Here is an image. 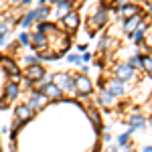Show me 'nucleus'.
<instances>
[{
  "mask_svg": "<svg viewBox=\"0 0 152 152\" xmlns=\"http://www.w3.org/2000/svg\"><path fill=\"white\" fill-rule=\"evenodd\" d=\"M51 81L59 85L63 91H75V77L69 75V73H55L51 77Z\"/></svg>",
  "mask_w": 152,
  "mask_h": 152,
  "instance_id": "nucleus-1",
  "label": "nucleus"
},
{
  "mask_svg": "<svg viewBox=\"0 0 152 152\" xmlns=\"http://www.w3.org/2000/svg\"><path fill=\"white\" fill-rule=\"evenodd\" d=\"M105 23H107V8L102 4V6H99V8H97V10L89 16L87 24H89V28H102Z\"/></svg>",
  "mask_w": 152,
  "mask_h": 152,
  "instance_id": "nucleus-2",
  "label": "nucleus"
},
{
  "mask_svg": "<svg viewBox=\"0 0 152 152\" xmlns=\"http://www.w3.org/2000/svg\"><path fill=\"white\" fill-rule=\"evenodd\" d=\"M75 91L81 95V97H85V95H89L91 91H94V83H91V79L87 77V75H77L75 77Z\"/></svg>",
  "mask_w": 152,
  "mask_h": 152,
  "instance_id": "nucleus-3",
  "label": "nucleus"
},
{
  "mask_svg": "<svg viewBox=\"0 0 152 152\" xmlns=\"http://www.w3.org/2000/svg\"><path fill=\"white\" fill-rule=\"evenodd\" d=\"M26 104L31 105L35 112H39V110H43V107L49 104V97L45 94H41V91H33V94L28 95V102H26Z\"/></svg>",
  "mask_w": 152,
  "mask_h": 152,
  "instance_id": "nucleus-4",
  "label": "nucleus"
},
{
  "mask_svg": "<svg viewBox=\"0 0 152 152\" xmlns=\"http://www.w3.org/2000/svg\"><path fill=\"white\" fill-rule=\"evenodd\" d=\"M14 116H16V120H18V122L26 124L28 120H33V116H35V110H33L28 104H20V105H16Z\"/></svg>",
  "mask_w": 152,
  "mask_h": 152,
  "instance_id": "nucleus-5",
  "label": "nucleus"
},
{
  "mask_svg": "<svg viewBox=\"0 0 152 152\" xmlns=\"http://www.w3.org/2000/svg\"><path fill=\"white\" fill-rule=\"evenodd\" d=\"M73 8H75V0H59L57 4H55L53 14H55V18H63V16L69 14Z\"/></svg>",
  "mask_w": 152,
  "mask_h": 152,
  "instance_id": "nucleus-6",
  "label": "nucleus"
},
{
  "mask_svg": "<svg viewBox=\"0 0 152 152\" xmlns=\"http://www.w3.org/2000/svg\"><path fill=\"white\" fill-rule=\"evenodd\" d=\"M41 94H45L49 97V102H59V99H63V89L59 87V85H55V83L51 81L45 85V89L41 91Z\"/></svg>",
  "mask_w": 152,
  "mask_h": 152,
  "instance_id": "nucleus-7",
  "label": "nucleus"
},
{
  "mask_svg": "<svg viewBox=\"0 0 152 152\" xmlns=\"http://www.w3.org/2000/svg\"><path fill=\"white\" fill-rule=\"evenodd\" d=\"M31 47L35 49V51H41L43 47H49V39L45 33H41V31H35V33H31Z\"/></svg>",
  "mask_w": 152,
  "mask_h": 152,
  "instance_id": "nucleus-8",
  "label": "nucleus"
},
{
  "mask_svg": "<svg viewBox=\"0 0 152 152\" xmlns=\"http://www.w3.org/2000/svg\"><path fill=\"white\" fill-rule=\"evenodd\" d=\"M43 75H45V67H43V65H39V63H37V65H28L26 71H24V77H26V79H31V81L41 79Z\"/></svg>",
  "mask_w": 152,
  "mask_h": 152,
  "instance_id": "nucleus-9",
  "label": "nucleus"
},
{
  "mask_svg": "<svg viewBox=\"0 0 152 152\" xmlns=\"http://www.w3.org/2000/svg\"><path fill=\"white\" fill-rule=\"evenodd\" d=\"M116 77L120 81H130V79L134 77V69L130 67L128 63H122V65L116 67Z\"/></svg>",
  "mask_w": 152,
  "mask_h": 152,
  "instance_id": "nucleus-10",
  "label": "nucleus"
},
{
  "mask_svg": "<svg viewBox=\"0 0 152 152\" xmlns=\"http://www.w3.org/2000/svg\"><path fill=\"white\" fill-rule=\"evenodd\" d=\"M140 23H142V12H138V14H134V16L126 18V20H124V33H126V35H132Z\"/></svg>",
  "mask_w": 152,
  "mask_h": 152,
  "instance_id": "nucleus-11",
  "label": "nucleus"
},
{
  "mask_svg": "<svg viewBox=\"0 0 152 152\" xmlns=\"http://www.w3.org/2000/svg\"><path fill=\"white\" fill-rule=\"evenodd\" d=\"M107 91L112 95H116V97H122L124 95V91H126V87H124V81H120V79H112V81L107 83V87H105Z\"/></svg>",
  "mask_w": 152,
  "mask_h": 152,
  "instance_id": "nucleus-12",
  "label": "nucleus"
},
{
  "mask_svg": "<svg viewBox=\"0 0 152 152\" xmlns=\"http://www.w3.org/2000/svg\"><path fill=\"white\" fill-rule=\"evenodd\" d=\"M61 20H63V26H65V28H69V31H75V28L79 26V14L71 10L69 14H65Z\"/></svg>",
  "mask_w": 152,
  "mask_h": 152,
  "instance_id": "nucleus-13",
  "label": "nucleus"
},
{
  "mask_svg": "<svg viewBox=\"0 0 152 152\" xmlns=\"http://www.w3.org/2000/svg\"><path fill=\"white\" fill-rule=\"evenodd\" d=\"M18 91H20L18 83L8 81V83H6V91H4V99H6V102H14V99L18 97Z\"/></svg>",
  "mask_w": 152,
  "mask_h": 152,
  "instance_id": "nucleus-14",
  "label": "nucleus"
},
{
  "mask_svg": "<svg viewBox=\"0 0 152 152\" xmlns=\"http://www.w3.org/2000/svg\"><path fill=\"white\" fill-rule=\"evenodd\" d=\"M128 122H130V130H142L144 126H146V120L142 118V114H132V116L128 118Z\"/></svg>",
  "mask_w": 152,
  "mask_h": 152,
  "instance_id": "nucleus-15",
  "label": "nucleus"
},
{
  "mask_svg": "<svg viewBox=\"0 0 152 152\" xmlns=\"http://www.w3.org/2000/svg\"><path fill=\"white\" fill-rule=\"evenodd\" d=\"M138 12H140V6H136V4H126V6H122V8H118V14L124 16V18H130V16L138 14Z\"/></svg>",
  "mask_w": 152,
  "mask_h": 152,
  "instance_id": "nucleus-16",
  "label": "nucleus"
},
{
  "mask_svg": "<svg viewBox=\"0 0 152 152\" xmlns=\"http://www.w3.org/2000/svg\"><path fill=\"white\" fill-rule=\"evenodd\" d=\"M97 102L102 105H105V107H112V105H116V95H112L107 89H104L99 94V97H97Z\"/></svg>",
  "mask_w": 152,
  "mask_h": 152,
  "instance_id": "nucleus-17",
  "label": "nucleus"
},
{
  "mask_svg": "<svg viewBox=\"0 0 152 152\" xmlns=\"http://www.w3.org/2000/svg\"><path fill=\"white\" fill-rule=\"evenodd\" d=\"M33 23H35V8H33V10H28L26 14H23V16L18 18V24H20L23 28H31Z\"/></svg>",
  "mask_w": 152,
  "mask_h": 152,
  "instance_id": "nucleus-18",
  "label": "nucleus"
},
{
  "mask_svg": "<svg viewBox=\"0 0 152 152\" xmlns=\"http://www.w3.org/2000/svg\"><path fill=\"white\" fill-rule=\"evenodd\" d=\"M49 14H51V8L49 6H39V8H35V23H45Z\"/></svg>",
  "mask_w": 152,
  "mask_h": 152,
  "instance_id": "nucleus-19",
  "label": "nucleus"
},
{
  "mask_svg": "<svg viewBox=\"0 0 152 152\" xmlns=\"http://www.w3.org/2000/svg\"><path fill=\"white\" fill-rule=\"evenodd\" d=\"M37 31H41V33H45V35H51V33H57V24L53 23H39L37 24Z\"/></svg>",
  "mask_w": 152,
  "mask_h": 152,
  "instance_id": "nucleus-20",
  "label": "nucleus"
},
{
  "mask_svg": "<svg viewBox=\"0 0 152 152\" xmlns=\"http://www.w3.org/2000/svg\"><path fill=\"white\" fill-rule=\"evenodd\" d=\"M87 114H89V120L94 122V126H95V132H102V120H99V114H97L95 110H89Z\"/></svg>",
  "mask_w": 152,
  "mask_h": 152,
  "instance_id": "nucleus-21",
  "label": "nucleus"
},
{
  "mask_svg": "<svg viewBox=\"0 0 152 152\" xmlns=\"http://www.w3.org/2000/svg\"><path fill=\"white\" fill-rule=\"evenodd\" d=\"M128 65L132 69H142V55H134L128 59Z\"/></svg>",
  "mask_w": 152,
  "mask_h": 152,
  "instance_id": "nucleus-22",
  "label": "nucleus"
},
{
  "mask_svg": "<svg viewBox=\"0 0 152 152\" xmlns=\"http://www.w3.org/2000/svg\"><path fill=\"white\" fill-rule=\"evenodd\" d=\"M23 63L28 67V65H37V63H41V61H39V57H37V55H24V57H23Z\"/></svg>",
  "mask_w": 152,
  "mask_h": 152,
  "instance_id": "nucleus-23",
  "label": "nucleus"
},
{
  "mask_svg": "<svg viewBox=\"0 0 152 152\" xmlns=\"http://www.w3.org/2000/svg\"><path fill=\"white\" fill-rule=\"evenodd\" d=\"M142 69L144 71H148L152 75V57L148 55V57H142Z\"/></svg>",
  "mask_w": 152,
  "mask_h": 152,
  "instance_id": "nucleus-24",
  "label": "nucleus"
},
{
  "mask_svg": "<svg viewBox=\"0 0 152 152\" xmlns=\"http://www.w3.org/2000/svg\"><path fill=\"white\" fill-rule=\"evenodd\" d=\"M18 45L31 47V33H20V35H18Z\"/></svg>",
  "mask_w": 152,
  "mask_h": 152,
  "instance_id": "nucleus-25",
  "label": "nucleus"
},
{
  "mask_svg": "<svg viewBox=\"0 0 152 152\" xmlns=\"http://www.w3.org/2000/svg\"><path fill=\"white\" fill-rule=\"evenodd\" d=\"M8 31H10V26L6 23H0V41L2 43H6V35H8Z\"/></svg>",
  "mask_w": 152,
  "mask_h": 152,
  "instance_id": "nucleus-26",
  "label": "nucleus"
},
{
  "mask_svg": "<svg viewBox=\"0 0 152 152\" xmlns=\"http://www.w3.org/2000/svg\"><path fill=\"white\" fill-rule=\"evenodd\" d=\"M132 134H134V130H128L126 134H122V136L118 138V144H120V146H126V144H128V138L132 136Z\"/></svg>",
  "mask_w": 152,
  "mask_h": 152,
  "instance_id": "nucleus-27",
  "label": "nucleus"
},
{
  "mask_svg": "<svg viewBox=\"0 0 152 152\" xmlns=\"http://www.w3.org/2000/svg\"><path fill=\"white\" fill-rule=\"evenodd\" d=\"M67 61H69V63H75V65H81V63H83L81 57L75 55V53H69V55H67Z\"/></svg>",
  "mask_w": 152,
  "mask_h": 152,
  "instance_id": "nucleus-28",
  "label": "nucleus"
},
{
  "mask_svg": "<svg viewBox=\"0 0 152 152\" xmlns=\"http://www.w3.org/2000/svg\"><path fill=\"white\" fill-rule=\"evenodd\" d=\"M16 4H18V6H31L33 0H16Z\"/></svg>",
  "mask_w": 152,
  "mask_h": 152,
  "instance_id": "nucleus-29",
  "label": "nucleus"
},
{
  "mask_svg": "<svg viewBox=\"0 0 152 152\" xmlns=\"http://www.w3.org/2000/svg\"><path fill=\"white\" fill-rule=\"evenodd\" d=\"M83 57H81V61H85V63H87V61H91V55H89V53H87V51H85V53H81Z\"/></svg>",
  "mask_w": 152,
  "mask_h": 152,
  "instance_id": "nucleus-30",
  "label": "nucleus"
},
{
  "mask_svg": "<svg viewBox=\"0 0 152 152\" xmlns=\"http://www.w3.org/2000/svg\"><path fill=\"white\" fill-rule=\"evenodd\" d=\"M81 73H83V75H87V73H89V67H87V65H81Z\"/></svg>",
  "mask_w": 152,
  "mask_h": 152,
  "instance_id": "nucleus-31",
  "label": "nucleus"
},
{
  "mask_svg": "<svg viewBox=\"0 0 152 152\" xmlns=\"http://www.w3.org/2000/svg\"><path fill=\"white\" fill-rule=\"evenodd\" d=\"M77 51H79V53H85V51H87V47H85V45H79V47H77Z\"/></svg>",
  "mask_w": 152,
  "mask_h": 152,
  "instance_id": "nucleus-32",
  "label": "nucleus"
},
{
  "mask_svg": "<svg viewBox=\"0 0 152 152\" xmlns=\"http://www.w3.org/2000/svg\"><path fill=\"white\" fill-rule=\"evenodd\" d=\"M142 152H152V146H144V150Z\"/></svg>",
  "mask_w": 152,
  "mask_h": 152,
  "instance_id": "nucleus-33",
  "label": "nucleus"
},
{
  "mask_svg": "<svg viewBox=\"0 0 152 152\" xmlns=\"http://www.w3.org/2000/svg\"><path fill=\"white\" fill-rule=\"evenodd\" d=\"M8 152H16V150H14V146H10V148H8Z\"/></svg>",
  "mask_w": 152,
  "mask_h": 152,
  "instance_id": "nucleus-34",
  "label": "nucleus"
},
{
  "mask_svg": "<svg viewBox=\"0 0 152 152\" xmlns=\"http://www.w3.org/2000/svg\"><path fill=\"white\" fill-rule=\"evenodd\" d=\"M148 12H150V16H152V4H150V10H148Z\"/></svg>",
  "mask_w": 152,
  "mask_h": 152,
  "instance_id": "nucleus-35",
  "label": "nucleus"
},
{
  "mask_svg": "<svg viewBox=\"0 0 152 152\" xmlns=\"http://www.w3.org/2000/svg\"><path fill=\"white\" fill-rule=\"evenodd\" d=\"M0 152H2V144H0Z\"/></svg>",
  "mask_w": 152,
  "mask_h": 152,
  "instance_id": "nucleus-36",
  "label": "nucleus"
},
{
  "mask_svg": "<svg viewBox=\"0 0 152 152\" xmlns=\"http://www.w3.org/2000/svg\"><path fill=\"white\" fill-rule=\"evenodd\" d=\"M150 126H152V118H150Z\"/></svg>",
  "mask_w": 152,
  "mask_h": 152,
  "instance_id": "nucleus-37",
  "label": "nucleus"
},
{
  "mask_svg": "<svg viewBox=\"0 0 152 152\" xmlns=\"http://www.w3.org/2000/svg\"><path fill=\"white\" fill-rule=\"evenodd\" d=\"M150 57H152V51H150Z\"/></svg>",
  "mask_w": 152,
  "mask_h": 152,
  "instance_id": "nucleus-38",
  "label": "nucleus"
}]
</instances>
